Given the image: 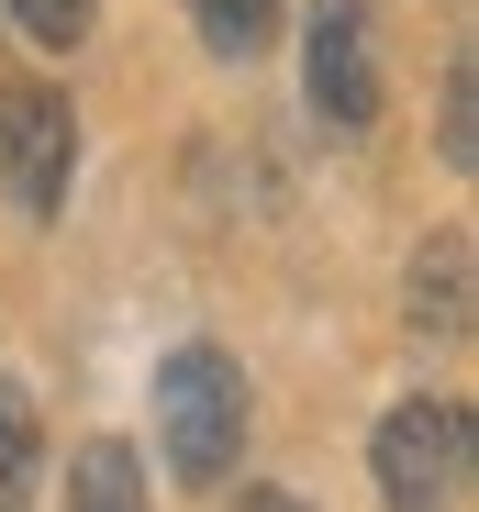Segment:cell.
Wrapping results in <instances>:
<instances>
[{"label": "cell", "instance_id": "ba28073f", "mask_svg": "<svg viewBox=\"0 0 479 512\" xmlns=\"http://www.w3.org/2000/svg\"><path fill=\"white\" fill-rule=\"evenodd\" d=\"M190 23H201L212 56H257L279 34V0H190Z\"/></svg>", "mask_w": 479, "mask_h": 512}, {"label": "cell", "instance_id": "9c48e42d", "mask_svg": "<svg viewBox=\"0 0 479 512\" xmlns=\"http://www.w3.org/2000/svg\"><path fill=\"white\" fill-rule=\"evenodd\" d=\"M435 145H446V167L479 156V67H468V56H446V134H435Z\"/></svg>", "mask_w": 479, "mask_h": 512}, {"label": "cell", "instance_id": "30bf717a", "mask_svg": "<svg viewBox=\"0 0 479 512\" xmlns=\"http://www.w3.org/2000/svg\"><path fill=\"white\" fill-rule=\"evenodd\" d=\"M12 23H23L34 45H56V56H67V45H90V23H101V0H12Z\"/></svg>", "mask_w": 479, "mask_h": 512}, {"label": "cell", "instance_id": "6da1fadb", "mask_svg": "<svg viewBox=\"0 0 479 512\" xmlns=\"http://www.w3.org/2000/svg\"><path fill=\"white\" fill-rule=\"evenodd\" d=\"M156 435H168V468L190 490H212L246 457V368L223 346H168L156 357Z\"/></svg>", "mask_w": 479, "mask_h": 512}, {"label": "cell", "instance_id": "8fae6325", "mask_svg": "<svg viewBox=\"0 0 479 512\" xmlns=\"http://www.w3.org/2000/svg\"><path fill=\"white\" fill-rule=\"evenodd\" d=\"M246 512H312L301 490H246Z\"/></svg>", "mask_w": 479, "mask_h": 512}, {"label": "cell", "instance_id": "5b68a950", "mask_svg": "<svg viewBox=\"0 0 479 512\" xmlns=\"http://www.w3.org/2000/svg\"><path fill=\"white\" fill-rule=\"evenodd\" d=\"M67 512H156L145 501V457L123 435H90V446L67 457Z\"/></svg>", "mask_w": 479, "mask_h": 512}, {"label": "cell", "instance_id": "277c9868", "mask_svg": "<svg viewBox=\"0 0 479 512\" xmlns=\"http://www.w3.org/2000/svg\"><path fill=\"white\" fill-rule=\"evenodd\" d=\"M301 78H312V112L335 134L379 123V56H368V0H312L301 23Z\"/></svg>", "mask_w": 479, "mask_h": 512}, {"label": "cell", "instance_id": "8992f818", "mask_svg": "<svg viewBox=\"0 0 479 512\" xmlns=\"http://www.w3.org/2000/svg\"><path fill=\"white\" fill-rule=\"evenodd\" d=\"M413 323L424 334H468V234H435L413 256Z\"/></svg>", "mask_w": 479, "mask_h": 512}, {"label": "cell", "instance_id": "7a4b0ae2", "mask_svg": "<svg viewBox=\"0 0 479 512\" xmlns=\"http://www.w3.org/2000/svg\"><path fill=\"white\" fill-rule=\"evenodd\" d=\"M368 479L390 512H446L468 490V412L413 390V401H390L379 412V435H368Z\"/></svg>", "mask_w": 479, "mask_h": 512}, {"label": "cell", "instance_id": "3957f363", "mask_svg": "<svg viewBox=\"0 0 479 512\" xmlns=\"http://www.w3.org/2000/svg\"><path fill=\"white\" fill-rule=\"evenodd\" d=\"M67 167H78V112L67 90L23 78V90H0V190L23 212H56L67 201Z\"/></svg>", "mask_w": 479, "mask_h": 512}, {"label": "cell", "instance_id": "52a82bcc", "mask_svg": "<svg viewBox=\"0 0 479 512\" xmlns=\"http://www.w3.org/2000/svg\"><path fill=\"white\" fill-rule=\"evenodd\" d=\"M34 468H45V423H34V390L0 379V512L34 501Z\"/></svg>", "mask_w": 479, "mask_h": 512}]
</instances>
